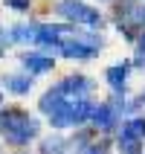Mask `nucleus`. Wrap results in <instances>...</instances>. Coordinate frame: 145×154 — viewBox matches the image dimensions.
I'll use <instances>...</instances> for the list:
<instances>
[{
	"label": "nucleus",
	"instance_id": "13",
	"mask_svg": "<svg viewBox=\"0 0 145 154\" xmlns=\"http://www.w3.org/2000/svg\"><path fill=\"white\" fill-rule=\"evenodd\" d=\"M139 143H142V140H137V137H131V134H122V131H119V151L122 154H137L139 151Z\"/></svg>",
	"mask_w": 145,
	"mask_h": 154
},
{
	"label": "nucleus",
	"instance_id": "10",
	"mask_svg": "<svg viewBox=\"0 0 145 154\" xmlns=\"http://www.w3.org/2000/svg\"><path fill=\"white\" fill-rule=\"evenodd\" d=\"M67 32H70L67 26L44 23V26H38V41L41 44H61V35H67Z\"/></svg>",
	"mask_w": 145,
	"mask_h": 154
},
{
	"label": "nucleus",
	"instance_id": "5",
	"mask_svg": "<svg viewBox=\"0 0 145 154\" xmlns=\"http://www.w3.org/2000/svg\"><path fill=\"white\" fill-rule=\"evenodd\" d=\"M116 116H119V111H116V105H96V111H93V125L99 131H110L113 125H116Z\"/></svg>",
	"mask_w": 145,
	"mask_h": 154
},
{
	"label": "nucleus",
	"instance_id": "3",
	"mask_svg": "<svg viewBox=\"0 0 145 154\" xmlns=\"http://www.w3.org/2000/svg\"><path fill=\"white\" fill-rule=\"evenodd\" d=\"M116 26L125 32V38H134V32H137L139 26H145V9H142V6H134V3H125V6H119Z\"/></svg>",
	"mask_w": 145,
	"mask_h": 154
},
{
	"label": "nucleus",
	"instance_id": "4",
	"mask_svg": "<svg viewBox=\"0 0 145 154\" xmlns=\"http://www.w3.org/2000/svg\"><path fill=\"white\" fill-rule=\"evenodd\" d=\"M58 50H61L64 58H73V61H87V58H93L96 52H99L96 47H90L81 35H73V38H67V41H61Z\"/></svg>",
	"mask_w": 145,
	"mask_h": 154
},
{
	"label": "nucleus",
	"instance_id": "8",
	"mask_svg": "<svg viewBox=\"0 0 145 154\" xmlns=\"http://www.w3.org/2000/svg\"><path fill=\"white\" fill-rule=\"evenodd\" d=\"M58 87H61L64 96H76L78 99V96H84L87 90L93 87V82H90L87 76H67L64 82H58Z\"/></svg>",
	"mask_w": 145,
	"mask_h": 154
},
{
	"label": "nucleus",
	"instance_id": "9",
	"mask_svg": "<svg viewBox=\"0 0 145 154\" xmlns=\"http://www.w3.org/2000/svg\"><path fill=\"white\" fill-rule=\"evenodd\" d=\"M3 82H6V90L15 93V96H23V93L32 90V76H29V73H12V76H6Z\"/></svg>",
	"mask_w": 145,
	"mask_h": 154
},
{
	"label": "nucleus",
	"instance_id": "7",
	"mask_svg": "<svg viewBox=\"0 0 145 154\" xmlns=\"http://www.w3.org/2000/svg\"><path fill=\"white\" fill-rule=\"evenodd\" d=\"M20 64L26 67L29 76H32V73H50L52 70V58L44 55V52H23V55H20Z\"/></svg>",
	"mask_w": 145,
	"mask_h": 154
},
{
	"label": "nucleus",
	"instance_id": "15",
	"mask_svg": "<svg viewBox=\"0 0 145 154\" xmlns=\"http://www.w3.org/2000/svg\"><path fill=\"white\" fill-rule=\"evenodd\" d=\"M29 3H32V0H6V6L15 9V12H26V9H29Z\"/></svg>",
	"mask_w": 145,
	"mask_h": 154
},
{
	"label": "nucleus",
	"instance_id": "6",
	"mask_svg": "<svg viewBox=\"0 0 145 154\" xmlns=\"http://www.w3.org/2000/svg\"><path fill=\"white\" fill-rule=\"evenodd\" d=\"M64 105H67V96L61 93V87L55 85V87H50V90H47V93L41 96L38 108H41V111L47 113V116H52V113H58L61 108H64Z\"/></svg>",
	"mask_w": 145,
	"mask_h": 154
},
{
	"label": "nucleus",
	"instance_id": "18",
	"mask_svg": "<svg viewBox=\"0 0 145 154\" xmlns=\"http://www.w3.org/2000/svg\"><path fill=\"white\" fill-rule=\"evenodd\" d=\"M0 102H3V99H0Z\"/></svg>",
	"mask_w": 145,
	"mask_h": 154
},
{
	"label": "nucleus",
	"instance_id": "12",
	"mask_svg": "<svg viewBox=\"0 0 145 154\" xmlns=\"http://www.w3.org/2000/svg\"><path fill=\"white\" fill-rule=\"evenodd\" d=\"M122 134H131V137L142 140L145 137V119H142V116H137V119L125 122V125H122Z\"/></svg>",
	"mask_w": 145,
	"mask_h": 154
},
{
	"label": "nucleus",
	"instance_id": "14",
	"mask_svg": "<svg viewBox=\"0 0 145 154\" xmlns=\"http://www.w3.org/2000/svg\"><path fill=\"white\" fill-rule=\"evenodd\" d=\"M61 146H64L61 140H47L44 143V154H61Z\"/></svg>",
	"mask_w": 145,
	"mask_h": 154
},
{
	"label": "nucleus",
	"instance_id": "11",
	"mask_svg": "<svg viewBox=\"0 0 145 154\" xmlns=\"http://www.w3.org/2000/svg\"><path fill=\"white\" fill-rule=\"evenodd\" d=\"M104 79H107V85L113 90H122L125 87V79H128V64H110V67L104 70Z\"/></svg>",
	"mask_w": 145,
	"mask_h": 154
},
{
	"label": "nucleus",
	"instance_id": "16",
	"mask_svg": "<svg viewBox=\"0 0 145 154\" xmlns=\"http://www.w3.org/2000/svg\"><path fill=\"white\" fill-rule=\"evenodd\" d=\"M137 64H145V32L139 35V41H137Z\"/></svg>",
	"mask_w": 145,
	"mask_h": 154
},
{
	"label": "nucleus",
	"instance_id": "17",
	"mask_svg": "<svg viewBox=\"0 0 145 154\" xmlns=\"http://www.w3.org/2000/svg\"><path fill=\"white\" fill-rule=\"evenodd\" d=\"M87 154H104L102 148H87Z\"/></svg>",
	"mask_w": 145,
	"mask_h": 154
},
{
	"label": "nucleus",
	"instance_id": "1",
	"mask_svg": "<svg viewBox=\"0 0 145 154\" xmlns=\"http://www.w3.org/2000/svg\"><path fill=\"white\" fill-rule=\"evenodd\" d=\"M0 134L12 143V146H23L32 137H38V119L29 116L20 108H9L0 111Z\"/></svg>",
	"mask_w": 145,
	"mask_h": 154
},
{
	"label": "nucleus",
	"instance_id": "2",
	"mask_svg": "<svg viewBox=\"0 0 145 154\" xmlns=\"http://www.w3.org/2000/svg\"><path fill=\"white\" fill-rule=\"evenodd\" d=\"M58 15L73 20V23H87V26H102V12H96L93 6H87L81 0H61Z\"/></svg>",
	"mask_w": 145,
	"mask_h": 154
}]
</instances>
